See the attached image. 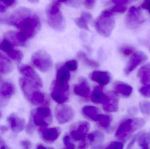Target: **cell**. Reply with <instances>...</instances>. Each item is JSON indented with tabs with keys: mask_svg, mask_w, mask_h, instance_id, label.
<instances>
[{
	"mask_svg": "<svg viewBox=\"0 0 150 149\" xmlns=\"http://www.w3.org/2000/svg\"><path fill=\"white\" fill-rule=\"evenodd\" d=\"M112 92L105 93L102 86H97L93 89L91 96L92 101L96 104H102L104 106L108 104L112 98Z\"/></svg>",
	"mask_w": 150,
	"mask_h": 149,
	"instance_id": "5bb4252c",
	"label": "cell"
},
{
	"mask_svg": "<svg viewBox=\"0 0 150 149\" xmlns=\"http://www.w3.org/2000/svg\"><path fill=\"white\" fill-rule=\"evenodd\" d=\"M123 144L119 141H113L110 143L105 149H123Z\"/></svg>",
	"mask_w": 150,
	"mask_h": 149,
	"instance_id": "e575fe53",
	"label": "cell"
},
{
	"mask_svg": "<svg viewBox=\"0 0 150 149\" xmlns=\"http://www.w3.org/2000/svg\"><path fill=\"white\" fill-rule=\"evenodd\" d=\"M90 125L86 121L79 122L70 128V134L73 140L82 141L85 140L90 130Z\"/></svg>",
	"mask_w": 150,
	"mask_h": 149,
	"instance_id": "30bf717a",
	"label": "cell"
},
{
	"mask_svg": "<svg viewBox=\"0 0 150 149\" xmlns=\"http://www.w3.org/2000/svg\"><path fill=\"white\" fill-rule=\"evenodd\" d=\"M141 7L147 10L150 14V1H146L142 3Z\"/></svg>",
	"mask_w": 150,
	"mask_h": 149,
	"instance_id": "f6af8a7d",
	"label": "cell"
},
{
	"mask_svg": "<svg viewBox=\"0 0 150 149\" xmlns=\"http://www.w3.org/2000/svg\"><path fill=\"white\" fill-rule=\"evenodd\" d=\"M137 77L140 82L146 85L150 83V63H148L141 67L138 71Z\"/></svg>",
	"mask_w": 150,
	"mask_h": 149,
	"instance_id": "7402d4cb",
	"label": "cell"
},
{
	"mask_svg": "<svg viewBox=\"0 0 150 149\" xmlns=\"http://www.w3.org/2000/svg\"><path fill=\"white\" fill-rule=\"evenodd\" d=\"M16 91L12 83L4 82L0 83V106L5 107Z\"/></svg>",
	"mask_w": 150,
	"mask_h": 149,
	"instance_id": "4fadbf2b",
	"label": "cell"
},
{
	"mask_svg": "<svg viewBox=\"0 0 150 149\" xmlns=\"http://www.w3.org/2000/svg\"><path fill=\"white\" fill-rule=\"evenodd\" d=\"M4 144H5V142H4V141L2 138L0 136V147H2V146H4Z\"/></svg>",
	"mask_w": 150,
	"mask_h": 149,
	"instance_id": "816d5d0a",
	"label": "cell"
},
{
	"mask_svg": "<svg viewBox=\"0 0 150 149\" xmlns=\"http://www.w3.org/2000/svg\"><path fill=\"white\" fill-rule=\"evenodd\" d=\"M103 145H93L91 147V149H103Z\"/></svg>",
	"mask_w": 150,
	"mask_h": 149,
	"instance_id": "681fc988",
	"label": "cell"
},
{
	"mask_svg": "<svg viewBox=\"0 0 150 149\" xmlns=\"http://www.w3.org/2000/svg\"><path fill=\"white\" fill-rule=\"evenodd\" d=\"M62 2V1H53L47 7L46 10L48 24L59 31H63L66 26L65 18L60 10Z\"/></svg>",
	"mask_w": 150,
	"mask_h": 149,
	"instance_id": "277c9868",
	"label": "cell"
},
{
	"mask_svg": "<svg viewBox=\"0 0 150 149\" xmlns=\"http://www.w3.org/2000/svg\"><path fill=\"white\" fill-rule=\"evenodd\" d=\"M95 3V1H86L84 2L85 6L88 9H91L93 8Z\"/></svg>",
	"mask_w": 150,
	"mask_h": 149,
	"instance_id": "60d3db41",
	"label": "cell"
},
{
	"mask_svg": "<svg viewBox=\"0 0 150 149\" xmlns=\"http://www.w3.org/2000/svg\"><path fill=\"white\" fill-rule=\"evenodd\" d=\"M0 149H8V148L6 147L5 146H3L2 147H1V148Z\"/></svg>",
	"mask_w": 150,
	"mask_h": 149,
	"instance_id": "f5cc1de1",
	"label": "cell"
},
{
	"mask_svg": "<svg viewBox=\"0 0 150 149\" xmlns=\"http://www.w3.org/2000/svg\"><path fill=\"white\" fill-rule=\"evenodd\" d=\"M74 92L78 96L84 98H87L90 95V88L87 80L82 78L79 84L74 87Z\"/></svg>",
	"mask_w": 150,
	"mask_h": 149,
	"instance_id": "d6986e66",
	"label": "cell"
},
{
	"mask_svg": "<svg viewBox=\"0 0 150 149\" xmlns=\"http://www.w3.org/2000/svg\"><path fill=\"white\" fill-rule=\"evenodd\" d=\"M13 70V64L11 61L0 53V73L4 74H8Z\"/></svg>",
	"mask_w": 150,
	"mask_h": 149,
	"instance_id": "cb8c5ba5",
	"label": "cell"
},
{
	"mask_svg": "<svg viewBox=\"0 0 150 149\" xmlns=\"http://www.w3.org/2000/svg\"><path fill=\"white\" fill-rule=\"evenodd\" d=\"M92 20V16L88 12H83L80 17L75 19V22L76 25L80 29L89 31L88 24Z\"/></svg>",
	"mask_w": 150,
	"mask_h": 149,
	"instance_id": "603a6c76",
	"label": "cell"
},
{
	"mask_svg": "<svg viewBox=\"0 0 150 149\" xmlns=\"http://www.w3.org/2000/svg\"><path fill=\"white\" fill-rule=\"evenodd\" d=\"M143 149H149V147H146V148H142Z\"/></svg>",
	"mask_w": 150,
	"mask_h": 149,
	"instance_id": "db71d44e",
	"label": "cell"
},
{
	"mask_svg": "<svg viewBox=\"0 0 150 149\" xmlns=\"http://www.w3.org/2000/svg\"><path fill=\"white\" fill-rule=\"evenodd\" d=\"M54 115L59 124H64L68 123L73 120L75 113L73 108L70 106L59 104L55 107Z\"/></svg>",
	"mask_w": 150,
	"mask_h": 149,
	"instance_id": "9c48e42d",
	"label": "cell"
},
{
	"mask_svg": "<svg viewBox=\"0 0 150 149\" xmlns=\"http://www.w3.org/2000/svg\"><path fill=\"white\" fill-rule=\"evenodd\" d=\"M138 145L141 148H146L149 147L150 144V131L146 133L141 134L137 140Z\"/></svg>",
	"mask_w": 150,
	"mask_h": 149,
	"instance_id": "83f0119b",
	"label": "cell"
},
{
	"mask_svg": "<svg viewBox=\"0 0 150 149\" xmlns=\"http://www.w3.org/2000/svg\"><path fill=\"white\" fill-rule=\"evenodd\" d=\"M112 121V118L110 115H103L101 114L99 120L98 122L100 127L105 129H107L110 127Z\"/></svg>",
	"mask_w": 150,
	"mask_h": 149,
	"instance_id": "4316f807",
	"label": "cell"
},
{
	"mask_svg": "<svg viewBox=\"0 0 150 149\" xmlns=\"http://www.w3.org/2000/svg\"><path fill=\"white\" fill-rule=\"evenodd\" d=\"M64 66L69 71H74L77 68V63L75 60H69L67 62Z\"/></svg>",
	"mask_w": 150,
	"mask_h": 149,
	"instance_id": "d590c367",
	"label": "cell"
},
{
	"mask_svg": "<svg viewBox=\"0 0 150 149\" xmlns=\"http://www.w3.org/2000/svg\"><path fill=\"white\" fill-rule=\"evenodd\" d=\"M91 78L102 87L109 83L111 77L108 72L95 71L91 74Z\"/></svg>",
	"mask_w": 150,
	"mask_h": 149,
	"instance_id": "ffe728a7",
	"label": "cell"
},
{
	"mask_svg": "<svg viewBox=\"0 0 150 149\" xmlns=\"http://www.w3.org/2000/svg\"><path fill=\"white\" fill-rule=\"evenodd\" d=\"M62 149H76V146L74 144L72 143L68 146H66L64 148Z\"/></svg>",
	"mask_w": 150,
	"mask_h": 149,
	"instance_id": "c3c4849f",
	"label": "cell"
},
{
	"mask_svg": "<svg viewBox=\"0 0 150 149\" xmlns=\"http://www.w3.org/2000/svg\"><path fill=\"white\" fill-rule=\"evenodd\" d=\"M138 110H139L137 107L133 106L129 108L128 112L129 114L130 115H134L138 113Z\"/></svg>",
	"mask_w": 150,
	"mask_h": 149,
	"instance_id": "b9f144b4",
	"label": "cell"
},
{
	"mask_svg": "<svg viewBox=\"0 0 150 149\" xmlns=\"http://www.w3.org/2000/svg\"><path fill=\"white\" fill-rule=\"evenodd\" d=\"M145 18L140 8L132 6L129 8L125 19L126 27L130 29H135L144 22Z\"/></svg>",
	"mask_w": 150,
	"mask_h": 149,
	"instance_id": "ba28073f",
	"label": "cell"
},
{
	"mask_svg": "<svg viewBox=\"0 0 150 149\" xmlns=\"http://www.w3.org/2000/svg\"><path fill=\"white\" fill-rule=\"evenodd\" d=\"M0 23L17 28L26 42L37 34L41 26L39 17L29 9L24 7L18 8L6 17H0Z\"/></svg>",
	"mask_w": 150,
	"mask_h": 149,
	"instance_id": "6da1fadb",
	"label": "cell"
},
{
	"mask_svg": "<svg viewBox=\"0 0 150 149\" xmlns=\"http://www.w3.org/2000/svg\"><path fill=\"white\" fill-rule=\"evenodd\" d=\"M70 78V73L66 66L60 67L57 70L56 80L53 81L52 84L51 95L59 99L69 98Z\"/></svg>",
	"mask_w": 150,
	"mask_h": 149,
	"instance_id": "7a4b0ae2",
	"label": "cell"
},
{
	"mask_svg": "<svg viewBox=\"0 0 150 149\" xmlns=\"http://www.w3.org/2000/svg\"><path fill=\"white\" fill-rule=\"evenodd\" d=\"M8 130V128L4 125H0V132L4 133Z\"/></svg>",
	"mask_w": 150,
	"mask_h": 149,
	"instance_id": "7dc6e473",
	"label": "cell"
},
{
	"mask_svg": "<svg viewBox=\"0 0 150 149\" xmlns=\"http://www.w3.org/2000/svg\"><path fill=\"white\" fill-rule=\"evenodd\" d=\"M63 143H64V145L66 146H68V145L70 144V143H72L71 141V138H70L69 136L68 135H66L63 137Z\"/></svg>",
	"mask_w": 150,
	"mask_h": 149,
	"instance_id": "ee69618b",
	"label": "cell"
},
{
	"mask_svg": "<svg viewBox=\"0 0 150 149\" xmlns=\"http://www.w3.org/2000/svg\"><path fill=\"white\" fill-rule=\"evenodd\" d=\"M145 124V120L142 118L126 119L118 127L115 132V137L120 141H127L132 134L142 129Z\"/></svg>",
	"mask_w": 150,
	"mask_h": 149,
	"instance_id": "3957f363",
	"label": "cell"
},
{
	"mask_svg": "<svg viewBox=\"0 0 150 149\" xmlns=\"http://www.w3.org/2000/svg\"><path fill=\"white\" fill-rule=\"evenodd\" d=\"M93 132L94 134V141L93 144L92 146L103 145L102 144L105 141V136L104 134L98 130L93 131Z\"/></svg>",
	"mask_w": 150,
	"mask_h": 149,
	"instance_id": "f1b7e54d",
	"label": "cell"
},
{
	"mask_svg": "<svg viewBox=\"0 0 150 149\" xmlns=\"http://www.w3.org/2000/svg\"><path fill=\"white\" fill-rule=\"evenodd\" d=\"M15 47L9 41L4 38L0 41V50L5 52L12 60L19 63L23 59V54L21 51L15 49Z\"/></svg>",
	"mask_w": 150,
	"mask_h": 149,
	"instance_id": "7c38bea8",
	"label": "cell"
},
{
	"mask_svg": "<svg viewBox=\"0 0 150 149\" xmlns=\"http://www.w3.org/2000/svg\"><path fill=\"white\" fill-rule=\"evenodd\" d=\"M148 59V57L145 53L142 52H136L124 69V73L126 75H128L135 69L138 66L143 62H145Z\"/></svg>",
	"mask_w": 150,
	"mask_h": 149,
	"instance_id": "2e32d148",
	"label": "cell"
},
{
	"mask_svg": "<svg viewBox=\"0 0 150 149\" xmlns=\"http://www.w3.org/2000/svg\"><path fill=\"white\" fill-rule=\"evenodd\" d=\"M127 9V7L125 5H119L115 4V6L108 8V10L112 13H124Z\"/></svg>",
	"mask_w": 150,
	"mask_h": 149,
	"instance_id": "d6a6232c",
	"label": "cell"
},
{
	"mask_svg": "<svg viewBox=\"0 0 150 149\" xmlns=\"http://www.w3.org/2000/svg\"><path fill=\"white\" fill-rule=\"evenodd\" d=\"M119 108V99L117 94L114 92L112 94L110 102L103 106V109L107 113H115L117 112Z\"/></svg>",
	"mask_w": 150,
	"mask_h": 149,
	"instance_id": "d4e9b609",
	"label": "cell"
},
{
	"mask_svg": "<svg viewBox=\"0 0 150 149\" xmlns=\"http://www.w3.org/2000/svg\"><path fill=\"white\" fill-rule=\"evenodd\" d=\"M20 144L23 149H31L32 147L31 142L28 140H24L21 141Z\"/></svg>",
	"mask_w": 150,
	"mask_h": 149,
	"instance_id": "74e56055",
	"label": "cell"
},
{
	"mask_svg": "<svg viewBox=\"0 0 150 149\" xmlns=\"http://www.w3.org/2000/svg\"><path fill=\"white\" fill-rule=\"evenodd\" d=\"M16 4L15 1H0V12H5L8 8L14 7Z\"/></svg>",
	"mask_w": 150,
	"mask_h": 149,
	"instance_id": "4dcf8cb0",
	"label": "cell"
},
{
	"mask_svg": "<svg viewBox=\"0 0 150 149\" xmlns=\"http://www.w3.org/2000/svg\"><path fill=\"white\" fill-rule=\"evenodd\" d=\"M82 113L88 120L97 122L99 120L101 115L98 108L91 106L83 107L82 109Z\"/></svg>",
	"mask_w": 150,
	"mask_h": 149,
	"instance_id": "ac0fdd59",
	"label": "cell"
},
{
	"mask_svg": "<svg viewBox=\"0 0 150 149\" xmlns=\"http://www.w3.org/2000/svg\"><path fill=\"white\" fill-rule=\"evenodd\" d=\"M32 62L38 69L46 72L52 69L53 62L50 55L44 50L37 51L33 54Z\"/></svg>",
	"mask_w": 150,
	"mask_h": 149,
	"instance_id": "52a82bcc",
	"label": "cell"
},
{
	"mask_svg": "<svg viewBox=\"0 0 150 149\" xmlns=\"http://www.w3.org/2000/svg\"><path fill=\"white\" fill-rule=\"evenodd\" d=\"M7 120L11 130L15 133L22 132L25 127V120L14 114H11L8 116Z\"/></svg>",
	"mask_w": 150,
	"mask_h": 149,
	"instance_id": "e0dca14e",
	"label": "cell"
},
{
	"mask_svg": "<svg viewBox=\"0 0 150 149\" xmlns=\"http://www.w3.org/2000/svg\"><path fill=\"white\" fill-rule=\"evenodd\" d=\"M78 57L86 65L92 67V68H97L99 66L98 62L94 60H92L88 58L86 54L82 51H80L77 53V55Z\"/></svg>",
	"mask_w": 150,
	"mask_h": 149,
	"instance_id": "484cf974",
	"label": "cell"
},
{
	"mask_svg": "<svg viewBox=\"0 0 150 149\" xmlns=\"http://www.w3.org/2000/svg\"><path fill=\"white\" fill-rule=\"evenodd\" d=\"M139 108L143 114L150 116V101H142L139 103Z\"/></svg>",
	"mask_w": 150,
	"mask_h": 149,
	"instance_id": "1f68e13d",
	"label": "cell"
},
{
	"mask_svg": "<svg viewBox=\"0 0 150 149\" xmlns=\"http://www.w3.org/2000/svg\"><path fill=\"white\" fill-rule=\"evenodd\" d=\"M66 4H67L69 6H72V7H78L79 6V1H65V2Z\"/></svg>",
	"mask_w": 150,
	"mask_h": 149,
	"instance_id": "7bdbcfd3",
	"label": "cell"
},
{
	"mask_svg": "<svg viewBox=\"0 0 150 149\" xmlns=\"http://www.w3.org/2000/svg\"><path fill=\"white\" fill-rule=\"evenodd\" d=\"M139 92L145 98H150V83L139 89Z\"/></svg>",
	"mask_w": 150,
	"mask_h": 149,
	"instance_id": "836d02e7",
	"label": "cell"
},
{
	"mask_svg": "<svg viewBox=\"0 0 150 149\" xmlns=\"http://www.w3.org/2000/svg\"><path fill=\"white\" fill-rule=\"evenodd\" d=\"M114 92L123 97L127 98L132 94L133 88L128 84L121 82H116L114 85Z\"/></svg>",
	"mask_w": 150,
	"mask_h": 149,
	"instance_id": "44dd1931",
	"label": "cell"
},
{
	"mask_svg": "<svg viewBox=\"0 0 150 149\" xmlns=\"http://www.w3.org/2000/svg\"><path fill=\"white\" fill-rule=\"evenodd\" d=\"M89 146L90 145L86 138L85 140L81 141L78 147V149H86L89 148Z\"/></svg>",
	"mask_w": 150,
	"mask_h": 149,
	"instance_id": "ab89813d",
	"label": "cell"
},
{
	"mask_svg": "<svg viewBox=\"0 0 150 149\" xmlns=\"http://www.w3.org/2000/svg\"><path fill=\"white\" fill-rule=\"evenodd\" d=\"M1 112H0V119H1Z\"/></svg>",
	"mask_w": 150,
	"mask_h": 149,
	"instance_id": "11a10c76",
	"label": "cell"
},
{
	"mask_svg": "<svg viewBox=\"0 0 150 149\" xmlns=\"http://www.w3.org/2000/svg\"></svg>",
	"mask_w": 150,
	"mask_h": 149,
	"instance_id": "9f6ffc18",
	"label": "cell"
},
{
	"mask_svg": "<svg viewBox=\"0 0 150 149\" xmlns=\"http://www.w3.org/2000/svg\"><path fill=\"white\" fill-rule=\"evenodd\" d=\"M115 21L113 15H106L101 13L94 22L96 30L99 34L108 37L114 29Z\"/></svg>",
	"mask_w": 150,
	"mask_h": 149,
	"instance_id": "8992f818",
	"label": "cell"
},
{
	"mask_svg": "<svg viewBox=\"0 0 150 149\" xmlns=\"http://www.w3.org/2000/svg\"><path fill=\"white\" fill-rule=\"evenodd\" d=\"M38 131L43 141L48 143L54 142L61 133V129L58 127L39 128Z\"/></svg>",
	"mask_w": 150,
	"mask_h": 149,
	"instance_id": "9a60e30c",
	"label": "cell"
},
{
	"mask_svg": "<svg viewBox=\"0 0 150 149\" xmlns=\"http://www.w3.org/2000/svg\"><path fill=\"white\" fill-rule=\"evenodd\" d=\"M113 3L115 4L119 5H125L130 2V1H124V0H119V1H113Z\"/></svg>",
	"mask_w": 150,
	"mask_h": 149,
	"instance_id": "bcb514c9",
	"label": "cell"
},
{
	"mask_svg": "<svg viewBox=\"0 0 150 149\" xmlns=\"http://www.w3.org/2000/svg\"><path fill=\"white\" fill-rule=\"evenodd\" d=\"M120 52L125 57H129L135 53V49L130 45H123L119 49Z\"/></svg>",
	"mask_w": 150,
	"mask_h": 149,
	"instance_id": "f546056e",
	"label": "cell"
},
{
	"mask_svg": "<svg viewBox=\"0 0 150 149\" xmlns=\"http://www.w3.org/2000/svg\"><path fill=\"white\" fill-rule=\"evenodd\" d=\"M18 70L23 78L38 88L42 87L43 83L40 77L30 66L22 65L18 67Z\"/></svg>",
	"mask_w": 150,
	"mask_h": 149,
	"instance_id": "8fae6325",
	"label": "cell"
},
{
	"mask_svg": "<svg viewBox=\"0 0 150 149\" xmlns=\"http://www.w3.org/2000/svg\"><path fill=\"white\" fill-rule=\"evenodd\" d=\"M35 124L33 123L32 119L30 118V121H29V123L27 125L26 127V132L27 134L30 135L32 134H33L35 129H36V127H35Z\"/></svg>",
	"mask_w": 150,
	"mask_h": 149,
	"instance_id": "8d00e7d4",
	"label": "cell"
},
{
	"mask_svg": "<svg viewBox=\"0 0 150 149\" xmlns=\"http://www.w3.org/2000/svg\"><path fill=\"white\" fill-rule=\"evenodd\" d=\"M36 149H54L53 148H46L45 146H44V145H42V144H39V145H38L37 146V148Z\"/></svg>",
	"mask_w": 150,
	"mask_h": 149,
	"instance_id": "f907efd6",
	"label": "cell"
},
{
	"mask_svg": "<svg viewBox=\"0 0 150 149\" xmlns=\"http://www.w3.org/2000/svg\"><path fill=\"white\" fill-rule=\"evenodd\" d=\"M30 118L35 126L39 128L47 127L52 120L50 108L47 106H43L33 110Z\"/></svg>",
	"mask_w": 150,
	"mask_h": 149,
	"instance_id": "5b68a950",
	"label": "cell"
},
{
	"mask_svg": "<svg viewBox=\"0 0 150 149\" xmlns=\"http://www.w3.org/2000/svg\"><path fill=\"white\" fill-rule=\"evenodd\" d=\"M141 134H142L141 133H138L135 136H134L132 140H131V141L129 142V143L128 145L127 149H132L133 146L134 145L136 141H137V140H138V138H139V136H140Z\"/></svg>",
	"mask_w": 150,
	"mask_h": 149,
	"instance_id": "f35d334b",
	"label": "cell"
}]
</instances>
